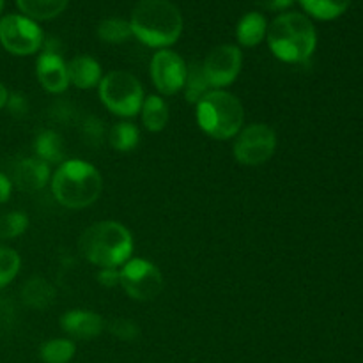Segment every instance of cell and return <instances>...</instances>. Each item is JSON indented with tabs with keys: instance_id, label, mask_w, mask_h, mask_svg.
Instances as JSON below:
<instances>
[{
	"instance_id": "obj_7",
	"label": "cell",
	"mask_w": 363,
	"mask_h": 363,
	"mask_svg": "<svg viewBox=\"0 0 363 363\" xmlns=\"http://www.w3.org/2000/svg\"><path fill=\"white\" fill-rule=\"evenodd\" d=\"M275 149L277 135L273 128H269L268 124L255 123L238 133L233 151L234 158L241 165L259 167L272 160V156L275 155Z\"/></svg>"
},
{
	"instance_id": "obj_13",
	"label": "cell",
	"mask_w": 363,
	"mask_h": 363,
	"mask_svg": "<svg viewBox=\"0 0 363 363\" xmlns=\"http://www.w3.org/2000/svg\"><path fill=\"white\" fill-rule=\"evenodd\" d=\"M60 328L67 335L73 337V339L91 340L105 330V321L96 312L74 308V311L62 314V318H60Z\"/></svg>"
},
{
	"instance_id": "obj_23",
	"label": "cell",
	"mask_w": 363,
	"mask_h": 363,
	"mask_svg": "<svg viewBox=\"0 0 363 363\" xmlns=\"http://www.w3.org/2000/svg\"><path fill=\"white\" fill-rule=\"evenodd\" d=\"M98 35L101 41L110 43V45H121L133 38V30H131L130 21L123 18H106L98 25Z\"/></svg>"
},
{
	"instance_id": "obj_29",
	"label": "cell",
	"mask_w": 363,
	"mask_h": 363,
	"mask_svg": "<svg viewBox=\"0 0 363 363\" xmlns=\"http://www.w3.org/2000/svg\"><path fill=\"white\" fill-rule=\"evenodd\" d=\"M82 135L89 145H99L105 138V126L98 117H87L82 124Z\"/></svg>"
},
{
	"instance_id": "obj_19",
	"label": "cell",
	"mask_w": 363,
	"mask_h": 363,
	"mask_svg": "<svg viewBox=\"0 0 363 363\" xmlns=\"http://www.w3.org/2000/svg\"><path fill=\"white\" fill-rule=\"evenodd\" d=\"M18 7L23 13V16L30 18V20H53L64 13L69 0H16Z\"/></svg>"
},
{
	"instance_id": "obj_27",
	"label": "cell",
	"mask_w": 363,
	"mask_h": 363,
	"mask_svg": "<svg viewBox=\"0 0 363 363\" xmlns=\"http://www.w3.org/2000/svg\"><path fill=\"white\" fill-rule=\"evenodd\" d=\"M28 227V216L21 211L0 216V240H13L21 236Z\"/></svg>"
},
{
	"instance_id": "obj_36",
	"label": "cell",
	"mask_w": 363,
	"mask_h": 363,
	"mask_svg": "<svg viewBox=\"0 0 363 363\" xmlns=\"http://www.w3.org/2000/svg\"><path fill=\"white\" fill-rule=\"evenodd\" d=\"M2 9H4V0H0V13H2Z\"/></svg>"
},
{
	"instance_id": "obj_2",
	"label": "cell",
	"mask_w": 363,
	"mask_h": 363,
	"mask_svg": "<svg viewBox=\"0 0 363 363\" xmlns=\"http://www.w3.org/2000/svg\"><path fill=\"white\" fill-rule=\"evenodd\" d=\"M78 250L91 264L99 268H119L133 254L131 233L119 222L103 220L82 234Z\"/></svg>"
},
{
	"instance_id": "obj_35",
	"label": "cell",
	"mask_w": 363,
	"mask_h": 363,
	"mask_svg": "<svg viewBox=\"0 0 363 363\" xmlns=\"http://www.w3.org/2000/svg\"><path fill=\"white\" fill-rule=\"evenodd\" d=\"M7 98H9V92H7V89L4 87V84H2V82H0V110H2L4 106H6Z\"/></svg>"
},
{
	"instance_id": "obj_34",
	"label": "cell",
	"mask_w": 363,
	"mask_h": 363,
	"mask_svg": "<svg viewBox=\"0 0 363 363\" xmlns=\"http://www.w3.org/2000/svg\"><path fill=\"white\" fill-rule=\"evenodd\" d=\"M11 197V181L9 177L0 174V204L9 201Z\"/></svg>"
},
{
	"instance_id": "obj_17",
	"label": "cell",
	"mask_w": 363,
	"mask_h": 363,
	"mask_svg": "<svg viewBox=\"0 0 363 363\" xmlns=\"http://www.w3.org/2000/svg\"><path fill=\"white\" fill-rule=\"evenodd\" d=\"M268 32V21L262 13H247L236 27L238 43L243 46H257Z\"/></svg>"
},
{
	"instance_id": "obj_25",
	"label": "cell",
	"mask_w": 363,
	"mask_h": 363,
	"mask_svg": "<svg viewBox=\"0 0 363 363\" xmlns=\"http://www.w3.org/2000/svg\"><path fill=\"white\" fill-rule=\"evenodd\" d=\"M140 140V131L133 123H117L110 130V145L119 152L133 151Z\"/></svg>"
},
{
	"instance_id": "obj_22",
	"label": "cell",
	"mask_w": 363,
	"mask_h": 363,
	"mask_svg": "<svg viewBox=\"0 0 363 363\" xmlns=\"http://www.w3.org/2000/svg\"><path fill=\"white\" fill-rule=\"evenodd\" d=\"M301 7L318 20H335L350 7L351 0H300Z\"/></svg>"
},
{
	"instance_id": "obj_24",
	"label": "cell",
	"mask_w": 363,
	"mask_h": 363,
	"mask_svg": "<svg viewBox=\"0 0 363 363\" xmlns=\"http://www.w3.org/2000/svg\"><path fill=\"white\" fill-rule=\"evenodd\" d=\"M77 347L69 339H52L39 350V357L45 363H69L73 360Z\"/></svg>"
},
{
	"instance_id": "obj_1",
	"label": "cell",
	"mask_w": 363,
	"mask_h": 363,
	"mask_svg": "<svg viewBox=\"0 0 363 363\" xmlns=\"http://www.w3.org/2000/svg\"><path fill=\"white\" fill-rule=\"evenodd\" d=\"M133 35L151 48H169L183 34V14L170 0H140L131 13Z\"/></svg>"
},
{
	"instance_id": "obj_15",
	"label": "cell",
	"mask_w": 363,
	"mask_h": 363,
	"mask_svg": "<svg viewBox=\"0 0 363 363\" xmlns=\"http://www.w3.org/2000/svg\"><path fill=\"white\" fill-rule=\"evenodd\" d=\"M67 77L69 84L78 89H92L101 82V66L91 55H77L69 60Z\"/></svg>"
},
{
	"instance_id": "obj_16",
	"label": "cell",
	"mask_w": 363,
	"mask_h": 363,
	"mask_svg": "<svg viewBox=\"0 0 363 363\" xmlns=\"http://www.w3.org/2000/svg\"><path fill=\"white\" fill-rule=\"evenodd\" d=\"M21 298L27 307L45 311L55 301V287L43 277H32L21 289Z\"/></svg>"
},
{
	"instance_id": "obj_14",
	"label": "cell",
	"mask_w": 363,
	"mask_h": 363,
	"mask_svg": "<svg viewBox=\"0 0 363 363\" xmlns=\"http://www.w3.org/2000/svg\"><path fill=\"white\" fill-rule=\"evenodd\" d=\"M52 179V170L48 163L41 162L38 158H25L14 165L13 183L21 191H38L43 190Z\"/></svg>"
},
{
	"instance_id": "obj_18",
	"label": "cell",
	"mask_w": 363,
	"mask_h": 363,
	"mask_svg": "<svg viewBox=\"0 0 363 363\" xmlns=\"http://www.w3.org/2000/svg\"><path fill=\"white\" fill-rule=\"evenodd\" d=\"M35 158L45 163H64L66 151H64V140L57 131L45 130L35 137L34 140Z\"/></svg>"
},
{
	"instance_id": "obj_5",
	"label": "cell",
	"mask_w": 363,
	"mask_h": 363,
	"mask_svg": "<svg viewBox=\"0 0 363 363\" xmlns=\"http://www.w3.org/2000/svg\"><path fill=\"white\" fill-rule=\"evenodd\" d=\"M245 110L240 99L227 91H209L197 103V123L206 135L229 140L243 128Z\"/></svg>"
},
{
	"instance_id": "obj_6",
	"label": "cell",
	"mask_w": 363,
	"mask_h": 363,
	"mask_svg": "<svg viewBox=\"0 0 363 363\" xmlns=\"http://www.w3.org/2000/svg\"><path fill=\"white\" fill-rule=\"evenodd\" d=\"M99 98L103 105L121 117H135L144 103V89L137 77L123 69L110 71L99 82Z\"/></svg>"
},
{
	"instance_id": "obj_4",
	"label": "cell",
	"mask_w": 363,
	"mask_h": 363,
	"mask_svg": "<svg viewBox=\"0 0 363 363\" xmlns=\"http://www.w3.org/2000/svg\"><path fill=\"white\" fill-rule=\"evenodd\" d=\"M53 197L67 209H84L94 204L103 191L101 174L84 160L60 163L50 179Z\"/></svg>"
},
{
	"instance_id": "obj_21",
	"label": "cell",
	"mask_w": 363,
	"mask_h": 363,
	"mask_svg": "<svg viewBox=\"0 0 363 363\" xmlns=\"http://www.w3.org/2000/svg\"><path fill=\"white\" fill-rule=\"evenodd\" d=\"M183 89L186 101L191 103V105H197L211 91V85H209L204 69H202V62H191L186 67V82H184Z\"/></svg>"
},
{
	"instance_id": "obj_20",
	"label": "cell",
	"mask_w": 363,
	"mask_h": 363,
	"mask_svg": "<svg viewBox=\"0 0 363 363\" xmlns=\"http://www.w3.org/2000/svg\"><path fill=\"white\" fill-rule=\"evenodd\" d=\"M142 123L152 133L165 130L169 123V106L160 96H149L142 103Z\"/></svg>"
},
{
	"instance_id": "obj_28",
	"label": "cell",
	"mask_w": 363,
	"mask_h": 363,
	"mask_svg": "<svg viewBox=\"0 0 363 363\" xmlns=\"http://www.w3.org/2000/svg\"><path fill=\"white\" fill-rule=\"evenodd\" d=\"M108 332L112 333L116 339L126 340V342H131V340H137L140 337V328H138L137 323L133 319L128 318H116L108 323Z\"/></svg>"
},
{
	"instance_id": "obj_33",
	"label": "cell",
	"mask_w": 363,
	"mask_h": 363,
	"mask_svg": "<svg viewBox=\"0 0 363 363\" xmlns=\"http://www.w3.org/2000/svg\"><path fill=\"white\" fill-rule=\"evenodd\" d=\"M261 9L266 11H284L294 2V0H254Z\"/></svg>"
},
{
	"instance_id": "obj_32",
	"label": "cell",
	"mask_w": 363,
	"mask_h": 363,
	"mask_svg": "<svg viewBox=\"0 0 363 363\" xmlns=\"http://www.w3.org/2000/svg\"><path fill=\"white\" fill-rule=\"evenodd\" d=\"M13 325V307L7 301L0 300V333Z\"/></svg>"
},
{
	"instance_id": "obj_9",
	"label": "cell",
	"mask_w": 363,
	"mask_h": 363,
	"mask_svg": "<svg viewBox=\"0 0 363 363\" xmlns=\"http://www.w3.org/2000/svg\"><path fill=\"white\" fill-rule=\"evenodd\" d=\"M0 43L13 55H32L45 43L41 27L23 14H7L0 20Z\"/></svg>"
},
{
	"instance_id": "obj_10",
	"label": "cell",
	"mask_w": 363,
	"mask_h": 363,
	"mask_svg": "<svg viewBox=\"0 0 363 363\" xmlns=\"http://www.w3.org/2000/svg\"><path fill=\"white\" fill-rule=\"evenodd\" d=\"M243 55L234 45H220L208 53L202 62L206 78L213 91H223L238 78L241 71Z\"/></svg>"
},
{
	"instance_id": "obj_8",
	"label": "cell",
	"mask_w": 363,
	"mask_h": 363,
	"mask_svg": "<svg viewBox=\"0 0 363 363\" xmlns=\"http://www.w3.org/2000/svg\"><path fill=\"white\" fill-rule=\"evenodd\" d=\"M121 273V284L124 293L131 300L151 301L160 296L163 291V275L158 266L145 259H131L123 268Z\"/></svg>"
},
{
	"instance_id": "obj_12",
	"label": "cell",
	"mask_w": 363,
	"mask_h": 363,
	"mask_svg": "<svg viewBox=\"0 0 363 363\" xmlns=\"http://www.w3.org/2000/svg\"><path fill=\"white\" fill-rule=\"evenodd\" d=\"M35 74H38V80L43 89L52 94H60L69 85L67 66L62 57L57 53L43 52L35 62Z\"/></svg>"
},
{
	"instance_id": "obj_26",
	"label": "cell",
	"mask_w": 363,
	"mask_h": 363,
	"mask_svg": "<svg viewBox=\"0 0 363 363\" xmlns=\"http://www.w3.org/2000/svg\"><path fill=\"white\" fill-rule=\"evenodd\" d=\"M20 266L21 259L18 255V252L0 245V289L16 279L18 272H20Z\"/></svg>"
},
{
	"instance_id": "obj_3",
	"label": "cell",
	"mask_w": 363,
	"mask_h": 363,
	"mask_svg": "<svg viewBox=\"0 0 363 363\" xmlns=\"http://www.w3.org/2000/svg\"><path fill=\"white\" fill-rule=\"evenodd\" d=\"M268 46L277 59L287 64H300L311 59L318 45V34L305 14L284 13L268 25Z\"/></svg>"
},
{
	"instance_id": "obj_31",
	"label": "cell",
	"mask_w": 363,
	"mask_h": 363,
	"mask_svg": "<svg viewBox=\"0 0 363 363\" xmlns=\"http://www.w3.org/2000/svg\"><path fill=\"white\" fill-rule=\"evenodd\" d=\"M98 282L103 287H116L121 284V273L117 268H103L98 273Z\"/></svg>"
},
{
	"instance_id": "obj_11",
	"label": "cell",
	"mask_w": 363,
	"mask_h": 363,
	"mask_svg": "<svg viewBox=\"0 0 363 363\" xmlns=\"http://www.w3.org/2000/svg\"><path fill=\"white\" fill-rule=\"evenodd\" d=\"M186 62L169 48H163L152 55L151 78L160 94H177L186 82Z\"/></svg>"
},
{
	"instance_id": "obj_30",
	"label": "cell",
	"mask_w": 363,
	"mask_h": 363,
	"mask_svg": "<svg viewBox=\"0 0 363 363\" xmlns=\"http://www.w3.org/2000/svg\"><path fill=\"white\" fill-rule=\"evenodd\" d=\"M6 106L7 110H9L11 116L16 117V119H23V117L28 113L27 96L21 94V92H11L9 98H7Z\"/></svg>"
}]
</instances>
